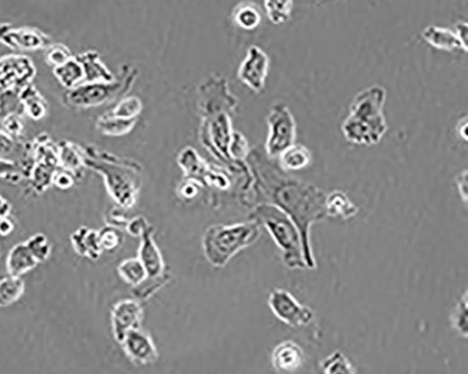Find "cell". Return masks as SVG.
I'll return each instance as SVG.
<instances>
[{
  "mask_svg": "<svg viewBox=\"0 0 468 374\" xmlns=\"http://www.w3.org/2000/svg\"><path fill=\"white\" fill-rule=\"evenodd\" d=\"M278 158L279 168L285 173L298 172L310 165L312 154L306 147L294 144L285 149Z\"/></svg>",
  "mask_w": 468,
  "mask_h": 374,
  "instance_id": "obj_22",
  "label": "cell"
},
{
  "mask_svg": "<svg viewBox=\"0 0 468 374\" xmlns=\"http://www.w3.org/2000/svg\"><path fill=\"white\" fill-rule=\"evenodd\" d=\"M420 36L423 40L437 50L454 52L458 49L463 51L456 34L449 29L431 25L423 30Z\"/></svg>",
  "mask_w": 468,
  "mask_h": 374,
  "instance_id": "obj_21",
  "label": "cell"
},
{
  "mask_svg": "<svg viewBox=\"0 0 468 374\" xmlns=\"http://www.w3.org/2000/svg\"><path fill=\"white\" fill-rule=\"evenodd\" d=\"M99 241L102 250L111 251L119 247L122 234L116 228L106 227L98 231Z\"/></svg>",
  "mask_w": 468,
  "mask_h": 374,
  "instance_id": "obj_37",
  "label": "cell"
},
{
  "mask_svg": "<svg viewBox=\"0 0 468 374\" xmlns=\"http://www.w3.org/2000/svg\"><path fill=\"white\" fill-rule=\"evenodd\" d=\"M267 18L274 25H282L292 18L294 0H263Z\"/></svg>",
  "mask_w": 468,
  "mask_h": 374,
  "instance_id": "obj_29",
  "label": "cell"
},
{
  "mask_svg": "<svg viewBox=\"0 0 468 374\" xmlns=\"http://www.w3.org/2000/svg\"><path fill=\"white\" fill-rule=\"evenodd\" d=\"M269 306L279 320L293 327L308 325L315 319L313 310L283 289H274L269 293Z\"/></svg>",
  "mask_w": 468,
  "mask_h": 374,
  "instance_id": "obj_8",
  "label": "cell"
},
{
  "mask_svg": "<svg viewBox=\"0 0 468 374\" xmlns=\"http://www.w3.org/2000/svg\"><path fill=\"white\" fill-rule=\"evenodd\" d=\"M325 209L327 217L343 221L353 218L360 212L359 207L342 191H334L326 195Z\"/></svg>",
  "mask_w": 468,
  "mask_h": 374,
  "instance_id": "obj_20",
  "label": "cell"
},
{
  "mask_svg": "<svg viewBox=\"0 0 468 374\" xmlns=\"http://www.w3.org/2000/svg\"><path fill=\"white\" fill-rule=\"evenodd\" d=\"M11 209L9 201L0 195V218L9 216Z\"/></svg>",
  "mask_w": 468,
  "mask_h": 374,
  "instance_id": "obj_47",
  "label": "cell"
},
{
  "mask_svg": "<svg viewBox=\"0 0 468 374\" xmlns=\"http://www.w3.org/2000/svg\"><path fill=\"white\" fill-rule=\"evenodd\" d=\"M25 292V282L20 276L10 273L0 275V307L16 302Z\"/></svg>",
  "mask_w": 468,
  "mask_h": 374,
  "instance_id": "obj_26",
  "label": "cell"
},
{
  "mask_svg": "<svg viewBox=\"0 0 468 374\" xmlns=\"http://www.w3.org/2000/svg\"><path fill=\"white\" fill-rule=\"evenodd\" d=\"M221 111L211 113V120L206 122L205 139L220 156L230 157L229 147L234 135L232 121L227 111Z\"/></svg>",
  "mask_w": 468,
  "mask_h": 374,
  "instance_id": "obj_14",
  "label": "cell"
},
{
  "mask_svg": "<svg viewBox=\"0 0 468 374\" xmlns=\"http://www.w3.org/2000/svg\"><path fill=\"white\" fill-rule=\"evenodd\" d=\"M18 99L22 109L34 120H40L47 115L48 102L40 92L28 85L18 92Z\"/></svg>",
  "mask_w": 468,
  "mask_h": 374,
  "instance_id": "obj_23",
  "label": "cell"
},
{
  "mask_svg": "<svg viewBox=\"0 0 468 374\" xmlns=\"http://www.w3.org/2000/svg\"><path fill=\"white\" fill-rule=\"evenodd\" d=\"M230 156L238 159L247 157L249 154V143L246 138L240 132H234L229 147Z\"/></svg>",
  "mask_w": 468,
  "mask_h": 374,
  "instance_id": "obj_38",
  "label": "cell"
},
{
  "mask_svg": "<svg viewBox=\"0 0 468 374\" xmlns=\"http://www.w3.org/2000/svg\"><path fill=\"white\" fill-rule=\"evenodd\" d=\"M143 109V102L137 96H129L121 100L113 110L107 113L119 117V119L135 120L138 119Z\"/></svg>",
  "mask_w": 468,
  "mask_h": 374,
  "instance_id": "obj_32",
  "label": "cell"
},
{
  "mask_svg": "<svg viewBox=\"0 0 468 374\" xmlns=\"http://www.w3.org/2000/svg\"><path fill=\"white\" fill-rule=\"evenodd\" d=\"M0 105H2V95H0Z\"/></svg>",
  "mask_w": 468,
  "mask_h": 374,
  "instance_id": "obj_49",
  "label": "cell"
},
{
  "mask_svg": "<svg viewBox=\"0 0 468 374\" xmlns=\"http://www.w3.org/2000/svg\"><path fill=\"white\" fill-rule=\"evenodd\" d=\"M40 264L27 242L14 245L10 251L6 267L8 273L22 276Z\"/></svg>",
  "mask_w": 468,
  "mask_h": 374,
  "instance_id": "obj_18",
  "label": "cell"
},
{
  "mask_svg": "<svg viewBox=\"0 0 468 374\" xmlns=\"http://www.w3.org/2000/svg\"><path fill=\"white\" fill-rule=\"evenodd\" d=\"M468 297L467 291L463 294L456 303L451 315V323L455 331L463 338L468 336Z\"/></svg>",
  "mask_w": 468,
  "mask_h": 374,
  "instance_id": "obj_33",
  "label": "cell"
},
{
  "mask_svg": "<svg viewBox=\"0 0 468 374\" xmlns=\"http://www.w3.org/2000/svg\"><path fill=\"white\" fill-rule=\"evenodd\" d=\"M54 76L59 84L68 90L84 83V69L76 57L55 67Z\"/></svg>",
  "mask_w": 468,
  "mask_h": 374,
  "instance_id": "obj_25",
  "label": "cell"
},
{
  "mask_svg": "<svg viewBox=\"0 0 468 374\" xmlns=\"http://www.w3.org/2000/svg\"><path fill=\"white\" fill-rule=\"evenodd\" d=\"M269 136L265 144V152L270 158H278L288 147L296 144L297 124L295 116L284 102L275 103L266 117Z\"/></svg>",
  "mask_w": 468,
  "mask_h": 374,
  "instance_id": "obj_7",
  "label": "cell"
},
{
  "mask_svg": "<svg viewBox=\"0 0 468 374\" xmlns=\"http://www.w3.org/2000/svg\"><path fill=\"white\" fill-rule=\"evenodd\" d=\"M119 273L125 282L133 287H139L147 278L146 271L140 259L124 261L119 266Z\"/></svg>",
  "mask_w": 468,
  "mask_h": 374,
  "instance_id": "obj_30",
  "label": "cell"
},
{
  "mask_svg": "<svg viewBox=\"0 0 468 374\" xmlns=\"http://www.w3.org/2000/svg\"><path fill=\"white\" fill-rule=\"evenodd\" d=\"M0 43L14 51L46 50L52 39L35 28H13L10 23H0Z\"/></svg>",
  "mask_w": 468,
  "mask_h": 374,
  "instance_id": "obj_10",
  "label": "cell"
},
{
  "mask_svg": "<svg viewBox=\"0 0 468 374\" xmlns=\"http://www.w3.org/2000/svg\"><path fill=\"white\" fill-rule=\"evenodd\" d=\"M138 119L124 120L105 112L99 117L97 129L106 136H123L136 128Z\"/></svg>",
  "mask_w": 468,
  "mask_h": 374,
  "instance_id": "obj_28",
  "label": "cell"
},
{
  "mask_svg": "<svg viewBox=\"0 0 468 374\" xmlns=\"http://www.w3.org/2000/svg\"><path fill=\"white\" fill-rule=\"evenodd\" d=\"M326 193L313 183L278 174L273 191V204L293 220L297 227L307 269L315 270L317 263L310 243L312 226L326 218Z\"/></svg>",
  "mask_w": 468,
  "mask_h": 374,
  "instance_id": "obj_1",
  "label": "cell"
},
{
  "mask_svg": "<svg viewBox=\"0 0 468 374\" xmlns=\"http://www.w3.org/2000/svg\"><path fill=\"white\" fill-rule=\"evenodd\" d=\"M0 178L18 183L25 178L23 168L13 160L0 157Z\"/></svg>",
  "mask_w": 468,
  "mask_h": 374,
  "instance_id": "obj_35",
  "label": "cell"
},
{
  "mask_svg": "<svg viewBox=\"0 0 468 374\" xmlns=\"http://www.w3.org/2000/svg\"><path fill=\"white\" fill-rule=\"evenodd\" d=\"M233 21L244 31H253L260 26L261 13L259 6L252 2L237 4L232 13Z\"/></svg>",
  "mask_w": 468,
  "mask_h": 374,
  "instance_id": "obj_27",
  "label": "cell"
},
{
  "mask_svg": "<svg viewBox=\"0 0 468 374\" xmlns=\"http://www.w3.org/2000/svg\"><path fill=\"white\" fill-rule=\"evenodd\" d=\"M260 233V223L257 221L210 227L203 240L208 261L215 267L225 266L239 251L254 245Z\"/></svg>",
  "mask_w": 468,
  "mask_h": 374,
  "instance_id": "obj_4",
  "label": "cell"
},
{
  "mask_svg": "<svg viewBox=\"0 0 468 374\" xmlns=\"http://www.w3.org/2000/svg\"><path fill=\"white\" fill-rule=\"evenodd\" d=\"M386 100V89L378 85L356 94L349 104L347 119L341 126L342 134L348 143L371 147L382 142L389 129L384 114Z\"/></svg>",
  "mask_w": 468,
  "mask_h": 374,
  "instance_id": "obj_2",
  "label": "cell"
},
{
  "mask_svg": "<svg viewBox=\"0 0 468 374\" xmlns=\"http://www.w3.org/2000/svg\"><path fill=\"white\" fill-rule=\"evenodd\" d=\"M148 227L145 218H137L128 223L127 230L130 236L139 237L143 236Z\"/></svg>",
  "mask_w": 468,
  "mask_h": 374,
  "instance_id": "obj_42",
  "label": "cell"
},
{
  "mask_svg": "<svg viewBox=\"0 0 468 374\" xmlns=\"http://www.w3.org/2000/svg\"><path fill=\"white\" fill-rule=\"evenodd\" d=\"M75 175L65 170H57L53 179V184L57 185L58 189L68 190L75 184Z\"/></svg>",
  "mask_w": 468,
  "mask_h": 374,
  "instance_id": "obj_41",
  "label": "cell"
},
{
  "mask_svg": "<svg viewBox=\"0 0 468 374\" xmlns=\"http://www.w3.org/2000/svg\"><path fill=\"white\" fill-rule=\"evenodd\" d=\"M456 132L458 136L464 140L468 139V120L467 116L462 117V119L458 121L456 126Z\"/></svg>",
  "mask_w": 468,
  "mask_h": 374,
  "instance_id": "obj_46",
  "label": "cell"
},
{
  "mask_svg": "<svg viewBox=\"0 0 468 374\" xmlns=\"http://www.w3.org/2000/svg\"><path fill=\"white\" fill-rule=\"evenodd\" d=\"M36 67L24 56H6L0 58V93L19 92L36 76Z\"/></svg>",
  "mask_w": 468,
  "mask_h": 374,
  "instance_id": "obj_9",
  "label": "cell"
},
{
  "mask_svg": "<svg viewBox=\"0 0 468 374\" xmlns=\"http://www.w3.org/2000/svg\"><path fill=\"white\" fill-rule=\"evenodd\" d=\"M15 228V224L10 216L0 218V236L6 237Z\"/></svg>",
  "mask_w": 468,
  "mask_h": 374,
  "instance_id": "obj_45",
  "label": "cell"
},
{
  "mask_svg": "<svg viewBox=\"0 0 468 374\" xmlns=\"http://www.w3.org/2000/svg\"><path fill=\"white\" fill-rule=\"evenodd\" d=\"M272 364L278 372H294L305 363V353L302 347L293 342L280 343L273 350Z\"/></svg>",
  "mask_w": 468,
  "mask_h": 374,
  "instance_id": "obj_15",
  "label": "cell"
},
{
  "mask_svg": "<svg viewBox=\"0 0 468 374\" xmlns=\"http://www.w3.org/2000/svg\"><path fill=\"white\" fill-rule=\"evenodd\" d=\"M269 67V57L260 47L252 45L239 67L237 76L243 85L260 94L265 87Z\"/></svg>",
  "mask_w": 468,
  "mask_h": 374,
  "instance_id": "obj_11",
  "label": "cell"
},
{
  "mask_svg": "<svg viewBox=\"0 0 468 374\" xmlns=\"http://www.w3.org/2000/svg\"><path fill=\"white\" fill-rule=\"evenodd\" d=\"M455 33L458 38L463 51L467 52L468 50V23L467 22L459 21L455 25Z\"/></svg>",
  "mask_w": 468,
  "mask_h": 374,
  "instance_id": "obj_43",
  "label": "cell"
},
{
  "mask_svg": "<svg viewBox=\"0 0 468 374\" xmlns=\"http://www.w3.org/2000/svg\"><path fill=\"white\" fill-rule=\"evenodd\" d=\"M24 145H18L15 138L6 131H0V157L7 158L15 151L24 149Z\"/></svg>",
  "mask_w": 468,
  "mask_h": 374,
  "instance_id": "obj_39",
  "label": "cell"
},
{
  "mask_svg": "<svg viewBox=\"0 0 468 374\" xmlns=\"http://www.w3.org/2000/svg\"><path fill=\"white\" fill-rule=\"evenodd\" d=\"M120 344L128 359L137 366L150 365L159 360L157 348L141 327L127 334Z\"/></svg>",
  "mask_w": 468,
  "mask_h": 374,
  "instance_id": "obj_12",
  "label": "cell"
},
{
  "mask_svg": "<svg viewBox=\"0 0 468 374\" xmlns=\"http://www.w3.org/2000/svg\"><path fill=\"white\" fill-rule=\"evenodd\" d=\"M137 76V68L124 65L119 78L108 83H83L66 91L63 102L72 109L85 110L114 102L128 93Z\"/></svg>",
  "mask_w": 468,
  "mask_h": 374,
  "instance_id": "obj_6",
  "label": "cell"
},
{
  "mask_svg": "<svg viewBox=\"0 0 468 374\" xmlns=\"http://www.w3.org/2000/svg\"><path fill=\"white\" fill-rule=\"evenodd\" d=\"M271 234L277 245L283 252V261L289 269H307L300 232L283 210L273 203L259 205L252 215Z\"/></svg>",
  "mask_w": 468,
  "mask_h": 374,
  "instance_id": "obj_5",
  "label": "cell"
},
{
  "mask_svg": "<svg viewBox=\"0 0 468 374\" xmlns=\"http://www.w3.org/2000/svg\"><path fill=\"white\" fill-rule=\"evenodd\" d=\"M71 50L62 43L51 44L47 49L46 62L52 67H57L73 58Z\"/></svg>",
  "mask_w": 468,
  "mask_h": 374,
  "instance_id": "obj_36",
  "label": "cell"
},
{
  "mask_svg": "<svg viewBox=\"0 0 468 374\" xmlns=\"http://www.w3.org/2000/svg\"><path fill=\"white\" fill-rule=\"evenodd\" d=\"M313 2H316V3H324V2H330V0H313Z\"/></svg>",
  "mask_w": 468,
  "mask_h": 374,
  "instance_id": "obj_48",
  "label": "cell"
},
{
  "mask_svg": "<svg viewBox=\"0 0 468 374\" xmlns=\"http://www.w3.org/2000/svg\"><path fill=\"white\" fill-rule=\"evenodd\" d=\"M57 149L59 168L75 176L84 166V149L66 140H63L57 146Z\"/></svg>",
  "mask_w": 468,
  "mask_h": 374,
  "instance_id": "obj_24",
  "label": "cell"
},
{
  "mask_svg": "<svg viewBox=\"0 0 468 374\" xmlns=\"http://www.w3.org/2000/svg\"><path fill=\"white\" fill-rule=\"evenodd\" d=\"M320 368L326 374H354L356 372L354 365L341 351H334L320 363Z\"/></svg>",
  "mask_w": 468,
  "mask_h": 374,
  "instance_id": "obj_31",
  "label": "cell"
},
{
  "mask_svg": "<svg viewBox=\"0 0 468 374\" xmlns=\"http://www.w3.org/2000/svg\"><path fill=\"white\" fill-rule=\"evenodd\" d=\"M37 257L40 263L47 262L51 254V245L46 236L42 233L35 234L26 241Z\"/></svg>",
  "mask_w": 468,
  "mask_h": 374,
  "instance_id": "obj_34",
  "label": "cell"
},
{
  "mask_svg": "<svg viewBox=\"0 0 468 374\" xmlns=\"http://www.w3.org/2000/svg\"><path fill=\"white\" fill-rule=\"evenodd\" d=\"M71 242L76 254L92 261L99 260L103 251L98 231L86 227L75 230L72 234Z\"/></svg>",
  "mask_w": 468,
  "mask_h": 374,
  "instance_id": "obj_17",
  "label": "cell"
},
{
  "mask_svg": "<svg viewBox=\"0 0 468 374\" xmlns=\"http://www.w3.org/2000/svg\"><path fill=\"white\" fill-rule=\"evenodd\" d=\"M455 185L457 191L464 202H467L468 198V174L463 171L455 177Z\"/></svg>",
  "mask_w": 468,
  "mask_h": 374,
  "instance_id": "obj_44",
  "label": "cell"
},
{
  "mask_svg": "<svg viewBox=\"0 0 468 374\" xmlns=\"http://www.w3.org/2000/svg\"><path fill=\"white\" fill-rule=\"evenodd\" d=\"M84 73V83L111 82L116 79L106 65L102 61L98 52L89 50L76 57Z\"/></svg>",
  "mask_w": 468,
  "mask_h": 374,
  "instance_id": "obj_19",
  "label": "cell"
},
{
  "mask_svg": "<svg viewBox=\"0 0 468 374\" xmlns=\"http://www.w3.org/2000/svg\"><path fill=\"white\" fill-rule=\"evenodd\" d=\"M4 127L5 131L14 138L23 131V124H22L20 115L17 112H12L5 116Z\"/></svg>",
  "mask_w": 468,
  "mask_h": 374,
  "instance_id": "obj_40",
  "label": "cell"
},
{
  "mask_svg": "<svg viewBox=\"0 0 468 374\" xmlns=\"http://www.w3.org/2000/svg\"><path fill=\"white\" fill-rule=\"evenodd\" d=\"M143 309L133 299H123L111 311V329L116 340L120 343L130 331L140 329Z\"/></svg>",
  "mask_w": 468,
  "mask_h": 374,
  "instance_id": "obj_13",
  "label": "cell"
},
{
  "mask_svg": "<svg viewBox=\"0 0 468 374\" xmlns=\"http://www.w3.org/2000/svg\"><path fill=\"white\" fill-rule=\"evenodd\" d=\"M142 239L139 259L146 271V280L161 278L164 272L165 264L158 246L153 241V230L150 226L144 232Z\"/></svg>",
  "mask_w": 468,
  "mask_h": 374,
  "instance_id": "obj_16",
  "label": "cell"
},
{
  "mask_svg": "<svg viewBox=\"0 0 468 374\" xmlns=\"http://www.w3.org/2000/svg\"><path fill=\"white\" fill-rule=\"evenodd\" d=\"M84 156V166L104 177L111 197L124 206L135 203L139 186V177L135 169L117 156L93 147H85Z\"/></svg>",
  "mask_w": 468,
  "mask_h": 374,
  "instance_id": "obj_3",
  "label": "cell"
}]
</instances>
